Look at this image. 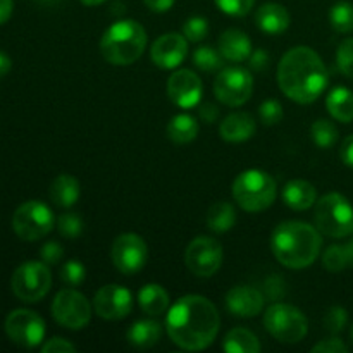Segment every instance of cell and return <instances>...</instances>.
Returning <instances> with one entry per match:
<instances>
[{
	"label": "cell",
	"mask_w": 353,
	"mask_h": 353,
	"mask_svg": "<svg viewBox=\"0 0 353 353\" xmlns=\"http://www.w3.org/2000/svg\"><path fill=\"white\" fill-rule=\"evenodd\" d=\"M162 336V326L157 321L143 319L134 323L128 330V341L134 348H150L159 343Z\"/></svg>",
	"instance_id": "cell-25"
},
{
	"label": "cell",
	"mask_w": 353,
	"mask_h": 353,
	"mask_svg": "<svg viewBox=\"0 0 353 353\" xmlns=\"http://www.w3.org/2000/svg\"><path fill=\"white\" fill-rule=\"evenodd\" d=\"M55 217L48 205L40 200H30L16 209L12 216V230L21 240L37 241L54 230Z\"/></svg>",
	"instance_id": "cell-9"
},
{
	"label": "cell",
	"mask_w": 353,
	"mask_h": 353,
	"mask_svg": "<svg viewBox=\"0 0 353 353\" xmlns=\"http://www.w3.org/2000/svg\"><path fill=\"white\" fill-rule=\"evenodd\" d=\"M259 116H261L262 124L265 126H274L285 116V110H283V105L274 99H269L265 102H262V105L259 107Z\"/></svg>",
	"instance_id": "cell-37"
},
{
	"label": "cell",
	"mask_w": 353,
	"mask_h": 353,
	"mask_svg": "<svg viewBox=\"0 0 353 353\" xmlns=\"http://www.w3.org/2000/svg\"><path fill=\"white\" fill-rule=\"evenodd\" d=\"M6 334L12 343L23 348H34L45 338V321L37 312L16 309L6 317Z\"/></svg>",
	"instance_id": "cell-12"
},
{
	"label": "cell",
	"mask_w": 353,
	"mask_h": 353,
	"mask_svg": "<svg viewBox=\"0 0 353 353\" xmlns=\"http://www.w3.org/2000/svg\"><path fill=\"white\" fill-rule=\"evenodd\" d=\"M323 265L330 272H341L353 268V240L345 245H331L323 255Z\"/></svg>",
	"instance_id": "cell-30"
},
{
	"label": "cell",
	"mask_w": 353,
	"mask_h": 353,
	"mask_svg": "<svg viewBox=\"0 0 353 353\" xmlns=\"http://www.w3.org/2000/svg\"><path fill=\"white\" fill-rule=\"evenodd\" d=\"M330 23L338 33H350V31H353V3H334L330 10Z\"/></svg>",
	"instance_id": "cell-31"
},
{
	"label": "cell",
	"mask_w": 353,
	"mask_h": 353,
	"mask_svg": "<svg viewBox=\"0 0 353 353\" xmlns=\"http://www.w3.org/2000/svg\"><path fill=\"white\" fill-rule=\"evenodd\" d=\"M248 59H250V68L255 69V71H264V69L268 68V64H269L268 52L262 50V48L252 52L250 57H248Z\"/></svg>",
	"instance_id": "cell-45"
},
{
	"label": "cell",
	"mask_w": 353,
	"mask_h": 353,
	"mask_svg": "<svg viewBox=\"0 0 353 353\" xmlns=\"http://www.w3.org/2000/svg\"><path fill=\"white\" fill-rule=\"evenodd\" d=\"M348 323V314L343 307H331L330 310L324 316V327H326L330 333L338 334L345 330Z\"/></svg>",
	"instance_id": "cell-38"
},
{
	"label": "cell",
	"mask_w": 353,
	"mask_h": 353,
	"mask_svg": "<svg viewBox=\"0 0 353 353\" xmlns=\"http://www.w3.org/2000/svg\"><path fill=\"white\" fill-rule=\"evenodd\" d=\"M48 195H50L54 205L61 207V209H69L79 200L81 186H79V181L74 176L61 174L52 181Z\"/></svg>",
	"instance_id": "cell-23"
},
{
	"label": "cell",
	"mask_w": 353,
	"mask_h": 353,
	"mask_svg": "<svg viewBox=\"0 0 353 353\" xmlns=\"http://www.w3.org/2000/svg\"><path fill=\"white\" fill-rule=\"evenodd\" d=\"M323 248L321 231L302 221H286L271 234L276 261L288 269H305L316 262Z\"/></svg>",
	"instance_id": "cell-3"
},
{
	"label": "cell",
	"mask_w": 353,
	"mask_h": 353,
	"mask_svg": "<svg viewBox=\"0 0 353 353\" xmlns=\"http://www.w3.org/2000/svg\"><path fill=\"white\" fill-rule=\"evenodd\" d=\"M209 33V21L205 17L193 16L186 19V23L183 24V34L186 37V40L192 41V43H199Z\"/></svg>",
	"instance_id": "cell-34"
},
{
	"label": "cell",
	"mask_w": 353,
	"mask_h": 353,
	"mask_svg": "<svg viewBox=\"0 0 353 353\" xmlns=\"http://www.w3.org/2000/svg\"><path fill=\"white\" fill-rule=\"evenodd\" d=\"M62 255H64V248H62L61 243H57V241H47V243L40 248L41 261L48 265L59 264Z\"/></svg>",
	"instance_id": "cell-41"
},
{
	"label": "cell",
	"mask_w": 353,
	"mask_h": 353,
	"mask_svg": "<svg viewBox=\"0 0 353 353\" xmlns=\"http://www.w3.org/2000/svg\"><path fill=\"white\" fill-rule=\"evenodd\" d=\"M83 228H85V223H83L79 214H74V212L62 214V216L57 219V230L64 238L81 236Z\"/></svg>",
	"instance_id": "cell-35"
},
{
	"label": "cell",
	"mask_w": 353,
	"mask_h": 353,
	"mask_svg": "<svg viewBox=\"0 0 353 353\" xmlns=\"http://www.w3.org/2000/svg\"><path fill=\"white\" fill-rule=\"evenodd\" d=\"M186 268L199 278H210L223 265V247L210 236H196L185 254Z\"/></svg>",
	"instance_id": "cell-13"
},
{
	"label": "cell",
	"mask_w": 353,
	"mask_h": 353,
	"mask_svg": "<svg viewBox=\"0 0 353 353\" xmlns=\"http://www.w3.org/2000/svg\"><path fill=\"white\" fill-rule=\"evenodd\" d=\"M147 47L145 28L134 19L110 24L100 40V52L112 65H130L141 57Z\"/></svg>",
	"instance_id": "cell-4"
},
{
	"label": "cell",
	"mask_w": 353,
	"mask_h": 353,
	"mask_svg": "<svg viewBox=\"0 0 353 353\" xmlns=\"http://www.w3.org/2000/svg\"><path fill=\"white\" fill-rule=\"evenodd\" d=\"M81 3H85V6L88 7H93V6H100V3H103L105 0H79Z\"/></svg>",
	"instance_id": "cell-51"
},
{
	"label": "cell",
	"mask_w": 353,
	"mask_h": 353,
	"mask_svg": "<svg viewBox=\"0 0 353 353\" xmlns=\"http://www.w3.org/2000/svg\"><path fill=\"white\" fill-rule=\"evenodd\" d=\"M290 17L288 9L281 3L268 2L261 6L255 12V23H257L259 30L265 31L269 34H279L290 28Z\"/></svg>",
	"instance_id": "cell-20"
},
{
	"label": "cell",
	"mask_w": 353,
	"mask_h": 353,
	"mask_svg": "<svg viewBox=\"0 0 353 353\" xmlns=\"http://www.w3.org/2000/svg\"><path fill=\"white\" fill-rule=\"evenodd\" d=\"M340 155H341V161H343L348 168L353 169V134L352 137L345 138L343 145H341Z\"/></svg>",
	"instance_id": "cell-47"
},
{
	"label": "cell",
	"mask_w": 353,
	"mask_h": 353,
	"mask_svg": "<svg viewBox=\"0 0 353 353\" xmlns=\"http://www.w3.org/2000/svg\"><path fill=\"white\" fill-rule=\"evenodd\" d=\"M176 0H145V6L154 12H168Z\"/></svg>",
	"instance_id": "cell-48"
},
{
	"label": "cell",
	"mask_w": 353,
	"mask_h": 353,
	"mask_svg": "<svg viewBox=\"0 0 353 353\" xmlns=\"http://www.w3.org/2000/svg\"><path fill=\"white\" fill-rule=\"evenodd\" d=\"M41 352L43 353H74L76 347L71 343V341L64 340V338H52L47 343L41 347Z\"/></svg>",
	"instance_id": "cell-43"
},
{
	"label": "cell",
	"mask_w": 353,
	"mask_h": 353,
	"mask_svg": "<svg viewBox=\"0 0 353 353\" xmlns=\"http://www.w3.org/2000/svg\"><path fill=\"white\" fill-rule=\"evenodd\" d=\"M199 123L190 114H178L168 124V138L176 145L192 143L199 137Z\"/></svg>",
	"instance_id": "cell-27"
},
{
	"label": "cell",
	"mask_w": 353,
	"mask_h": 353,
	"mask_svg": "<svg viewBox=\"0 0 353 353\" xmlns=\"http://www.w3.org/2000/svg\"><path fill=\"white\" fill-rule=\"evenodd\" d=\"M283 200L293 210H307L316 205L317 190L305 179H292L283 188Z\"/></svg>",
	"instance_id": "cell-22"
},
{
	"label": "cell",
	"mask_w": 353,
	"mask_h": 353,
	"mask_svg": "<svg viewBox=\"0 0 353 353\" xmlns=\"http://www.w3.org/2000/svg\"><path fill=\"white\" fill-rule=\"evenodd\" d=\"M223 348L228 353H259L262 347L259 338L250 330L234 327L224 338Z\"/></svg>",
	"instance_id": "cell-28"
},
{
	"label": "cell",
	"mask_w": 353,
	"mask_h": 353,
	"mask_svg": "<svg viewBox=\"0 0 353 353\" xmlns=\"http://www.w3.org/2000/svg\"><path fill=\"white\" fill-rule=\"evenodd\" d=\"M200 117H202L203 123H214V121L219 117V109H217V105H214V103L210 102H205L200 105Z\"/></svg>",
	"instance_id": "cell-46"
},
{
	"label": "cell",
	"mask_w": 353,
	"mask_h": 353,
	"mask_svg": "<svg viewBox=\"0 0 353 353\" xmlns=\"http://www.w3.org/2000/svg\"><path fill=\"white\" fill-rule=\"evenodd\" d=\"M257 130L254 116L248 112H233L223 119L219 126V134L223 140L230 143H241V141L250 140Z\"/></svg>",
	"instance_id": "cell-19"
},
{
	"label": "cell",
	"mask_w": 353,
	"mask_h": 353,
	"mask_svg": "<svg viewBox=\"0 0 353 353\" xmlns=\"http://www.w3.org/2000/svg\"><path fill=\"white\" fill-rule=\"evenodd\" d=\"M223 55L210 45H203L193 52V62L200 71L214 72L223 68Z\"/></svg>",
	"instance_id": "cell-33"
},
{
	"label": "cell",
	"mask_w": 353,
	"mask_h": 353,
	"mask_svg": "<svg viewBox=\"0 0 353 353\" xmlns=\"http://www.w3.org/2000/svg\"><path fill=\"white\" fill-rule=\"evenodd\" d=\"M314 353H347L348 347L340 338H327L312 347Z\"/></svg>",
	"instance_id": "cell-42"
},
{
	"label": "cell",
	"mask_w": 353,
	"mask_h": 353,
	"mask_svg": "<svg viewBox=\"0 0 353 353\" xmlns=\"http://www.w3.org/2000/svg\"><path fill=\"white\" fill-rule=\"evenodd\" d=\"M14 2L12 0H0V24H6L12 16Z\"/></svg>",
	"instance_id": "cell-49"
},
{
	"label": "cell",
	"mask_w": 353,
	"mask_h": 353,
	"mask_svg": "<svg viewBox=\"0 0 353 353\" xmlns=\"http://www.w3.org/2000/svg\"><path fill=\"white\" fill-rule=\"evenodd\" d=\"M188 55V40L179 33H165L152 43L150 59L159 69H176Z\"/></svg>",
	"instance_id": "cell-17"
},
{
	"label": "cell",
	"mask_w": 353,
	"mask_h": 353,
	"mask_svg": "<svg viewBox=\"0 0 353 353\" xmlns=\"http://www.w3.org/2000/svg\"><path fill=\"white\" fill-rule=\"evenodd\" d=\"M214 2L228 16L241 17L250 12L255 0H214Z\"/></svg>",
	"instance_id": "cell-40"
},
{
	"label": "cell",
	"mask_w": 353,
	"mask_h": 353,
	"mask_svg": "<svg viewBox=\"0 0 353 353\" xmlns=\"http://www.w3.org/2000/svg\"><path fill=\"white\" fill-rule=\"evenodd\" d=\"M93 309L105 321H121L133 309V295L119 285H105L93 296Z\"/></svg>",
	"instance_id": "cell-15"
},
{
	"label": "cell",
	"mask_w": 353,
	"mask_h": 353,
	"mask_svg": "<svg viewBox=\"0 0 353 353\" xmlns=\"http://www.w3.org/2000/svg\"><path fill=\"white\" fill-rule=\"evenodd\" d=\"M336 62L340 71L343 72L347 78L353 79V38H347V40L338 47Z\"/></svg>",
	"instance_id": "cell-39"
},
{
	"label": "cell",
	"mask_w": 353,
	"mask_h": 353,
	"mask_svg": "<svg viewBox=\"0 0 353 353\" xmlns=\"http://www.w3.org/2000/svg\"><path fill=\"white\" fill-rule=\"evenodd\" d=\"M233 199L247 212H262L276 199V181L269 172L247 169L240 172L231 186Z\"/></svg>",
	"instance_id": "cell-5"
},
{
	"label": "cell",
	"mask_w": 353,
	"mask_h": 353,
	"mask_svg": "<svg viewBox=\"0 0 353 353\" xmlns=\"http://www.w3.org/2000/svg\"><path fill=\"white\" fill-rule=\"evenodd\" d=\"M264 326L272 338L281 343H299L309 333L305 314L290 303H272L264 312Z\"/></svg>",
	"instance_id": "cell-7"
},
{
	"label": "cell",
	"mask_w": 353,
	"mask_h": 353,
	"mask_svg": "<svg viewBox=\"0 0 353 353\" xmlns=\"http://www.w3.org/2000/svg\"><path fill=\"white\" fill-rule=\"evenodd\" d=\"M264 293L248 285H238L231 288L226 295V309L230 314L243 319L257 317L264 309Z\"/></svg>",
	"instance_id": "cell-18"
},
{
	"label": "cell",
	"mask_w": 353,
	"mask_h": 353,
	"mask_svg": "<svg viewBox=\"0 0 353 353\" xmlns=\"http://www.w3.org/2000/svg\"><path fill=\"white\" fill-rule=\"evenodd\" d=\"M310 137L319 148H331L338 141V130L331 121L319 119L310 126Z\"/></svg>",
	"instance_id": "cell-32"
},
{
	"label": "cell",
	"mask_w": 353,
	"mask_h": 353,
	"mask_svg": "<svg viewBox=\"0 0 353 353\" xmlns=\"http://www.w3.org/2000/svg\"><path fill=\"white\" fill-rule=\"evenodd\" d=\"M314 221L323 234L347 238L353 233V205L340 193H327L316 202Z\"/></svg>",
	"instance_id": "cell-6"
},
{
	"label": "cell",
	"mask_w": 353,
	"mask_h": 353,
	"mask_svg": "<svg viewBox=\"0 0 353 353\" xmlns=\"http://www.w3.org/2000/svg\"><path fill=\"white\" fill-rule=\"evenodd\" d=\"M52 316L59 326L71 331H79L90 324L92 303L83 293L76 292V290H61L52 302Z\"/></svg>",
	"instance_id": "cell-10"
},
{
	"label": "cell",
	"mask_w": 353,
	"mask_h": 353,
	"mask_svg": "<svg viewBox=\"0 0 353 353\" xmlns=\"http://www.w3.org/2000/svg\"><path fill=\"white\" fill-rule=\"evenodd\" d=\"M52 286V272L48 264L43 261H31L24 262L14 271L12 279H10V288L12 293L26 303L40 302L45 299Z\"/></svg>",
	"instance_id": "cell-8"
},
{
	"label": "cell",
	"mask_w": 353,
	"mask_h": 353,
	"mask_svg": "<svg viewBox=\"0 0 353 353\" xmlns=\"http://www.w3.org/2000/svg\"><path fill=\"white\" fill-rule=\"evenodd\" d=\"M352 341H353V327H352Z\"/></svg>",
	"instance_id": "cell-52"
},
{
	"label": "cell",
	"mask_w": 353,
	"mask_h": 353,
	"mask_svg": "<svg viewBox=\"0 0 353 353\" xmlns=\"http://www.w3.org/2000/svg\"><path fill=\"white\" fill-rule=\"evenodd\" d=\"M226 61L231 62H243L250 57L252 54V41L247 33L241 30H226L219 38V48Z\"/></svg>",
	"instance_id": "cell-21"
},
{
	"label": "cell",
	"mask_w": 353,
	"mask_h": 353,
	"mask_svg": "<svg viewBox=\"0 0 353 353\" xmlns=\"http://www.w3.org/2000/svg\"><path fill=\"white\" fill-rule=\"evenodd\" d=\"M327 69L323 59L310 47L300 45L286 52L278 65L281 92L296 103H312L327 86Z\"/></svg>",
	"instance_id": "cell-2"
},
{
	"label": "cell",
	"mask_w": 353,
	"mask_h": 353,
	"mask_svg": "<svg viewBox=\"0 0 353 353\" xmlns=\"http://www.w3.org/2000/svg\"><path fill=\"white\" fill-rule=\"evenodd\" d=\"M236 224V212L230 202H217L207 212V226L214 233H228Z\"/></svg>",
	"instance_id": "cell-29"
},
{
	"label": "cell",
	"mask_w": 353,
	"mask_h": 353,
	"mask_svg": "<svg viewBox=\"0 0 353 353\" xmlns=\"http://www.w3.org/2000/svg\"><path fill=\"white\" fill-rule=\"evenodd\" d=\"M85 278H86V271H85V265H83L81 262L69 261L62 265L61 279L64 285L76 288V286L83 285Z\"/></svg>",
	"instance_id": "cell-36"
},
{
	"label": "cell",
	"mask_w": 353,
	"mask_h": 353,
	"mask_svg": "<svg viewBox=\"0 0 353 353\" xmlns=\"http://www.w3.org/2000/svg\"><path fill=\"white\" fill-rule=\"evenodd\" d=\"M254 92V78L250 71L240 65L221 69L214 81V95L228 107H240L250 100Z\"/></svg>",
	"instance_id": "cell-11"
},
{
	"label": "cell",
	"mask_w": 353,
	"mask_h": 353,
	"mask_svg": "<svg viewBox=\"0 0 353 353\" xmlns=\"http://www.w3.org/2000/svg\"><path fill=\"white\" fill-rule=\"evenodd\" d=\"M138 303L148 316H162L169 309V293L157 283H150L140 290Z\"/></svg>",
	"instance_id": "cell-24"
},
{
	"label": "cell",
	"mask_w": 353,
	"mask_h": 353,
	"mask_svg": "<svg viewBox=\"0 0 353 353\" xmlns=\"http://www.w3.org/2000/svg\"><path fill=\"white\" fill-rule=\"evenodd\" d=\"M10 68H12V61H10V57L6 54V52L0 50V78L6 76L7 72L10 71Z\"/></svg>",
	"instance_id": "cell-50"
},
{
	"label": "cell",
	"mask_w": 353,
	"mask_h": 353,
	"mask_svg": "<svg viewBox=\"0 0 353 353\" xmlns=\"http://www.w3.org/2000/svg\"><path fill=\"white\" fill-rule=\"evenodd\" d=\"M326 109L340 123L353 121V92L345 86H336L326 99Z\"/></svg>",
	"instance_id": "cell-26"
},
{
	"label": "cell",
	"mask_w": 353,
	"mask_h": 353,
	"mask_svg": "<svg viewBox=\"0 0 353 353\" xmlns=\"http://www.w3.org/2000/svg\"><path fill=\"white\" fill-rule=\"evenodd\" d=\"M221 327L216 305L202 295H185L168 310L165 331L174 345L188 352L209 348Z\"/></svg>",
	"instance_id": "cell-1"
},
{
	"label": "cell",
	"mask_w": 353,
	"mask_h": 353,
	"mask_svg": "<svg viewBox=\"0 0 353 353\" xmlns=\"http://www.w3.org/2000/svg\"><path fill=\"white\" fill-rule=\"evenodd\" d=\"M264 288H265L264 296H268L269 300H278L283 296V292H278V288H285V286H283V281L279 276H272L271 279H268V281H265Z\"/></svg>",
	"instance_id": "cell-44"
},
{
	"label": "cell",
	"mask_w": 353,
	"mask_h": 353,
	"mask_svg": "<svg viewBox=\"0 0 353 353\" xmlns=\"http://www.w3.org/2000/svg\"><path fill=\"white\" fill-rule=\"evenodd\" d=\"M110 257L119 272L126 276L137 274L147 264L148 247L143 238L138 234L124 233L114 240Z\"/></svg>",
	"instance_id": "cell-14"
},
{
	"label": "cell",
	"mask_w": 353,
	"mask_h": 353,
	"mask_svg": "<svg viewBox=\"0 0 353 353\" xmlns=\"http://www.w3.org/2000/svg\"><path fill=\"white\" fill-rule=\"evenodd\" d=\"M202 79L192 69H178L168 79V95L174 105L192 109L202 100Z\"/></svg>",
	"instance_id": "cell-16"
}]
</instances>
